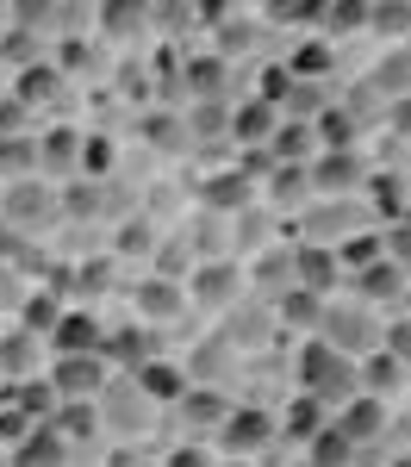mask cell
<instances>
[{
    "label": "cell",
    "mask_w": 411,
    "mask_h": 467,
    "mask_svg": "<svg viewBox=\"0 0 411 467\" xmlns=\"http://www.w3.org/2000/svg\"><path fill=\"white\" fill-rule=\"evenodd\" d=\"M293 380L305 399H318V405H349V399L362 393V380H355V361L336 356L324 337H305L293 356Z\"/></svg>",
    "instance_id": "6da1fadb"
},
{
    "label": "cell",
    "mask_w": 411,
    "mask_h": 467,
    "mask_svg": "<svg viewBox=\"0 0 411 467\" xmlns=\"http://www.w3.org/2000/svg\"><path fill=\"white\" fill-rule=\"evenodd\" d=\"M318 337L331 343L336 356H349V361H362V356H374V349H380V324H374L368 306H324Z\"/></svg>",
    "instance_id": "7a4b0ae2"
},
{
    "label": "cell",
    "mask_w": 411,
    "mask_h": 467,
    "mask_svg": "<svg viewBox=\"0 0 411 467\" xmlns=\"http://www.w3.org/2000/svg\"><path fill=\"white\" fill-rule=\"evenodd\" d=\"M305 175H312V193H324V200H355L368 187V162L355 150H324L305 162Z\"/></svg>",
    "instance_id": "3957f363"
},
{
    "label": "cell",
    "mask_w": 411,
    "mask_h": 467,
    "mask_svg": "<svg viewBox=\"0 0 411 467\" xmlns=\"http://www.w3.org/2000/svg\"><path fill=\"white\" fill-rule=\"evenodd\" d=\"M219 442H224V455H231V462H250V455H262V449L274 442V418H268V411H256V405L224 411Z\"/></svg>",
    "instance_id": "277c9868"
},
{
    "label": "cell",
    "mask_w": 411,
    "mask_h": 467,
    "mask_svg": "<svg viewBox=\"0 0 411 467\" xmlns=\"http://www.w3.org/2000/svg\"><path fill=\"white\" fill-rule=\"evenodd\" d=\"M50 387H57V399H100L112 387V368L100 356H63L50 361Z\"/></svg>",
    "instance_id": "5b68a950"
},
{
    "label": "cell",
    "mask_w": 411,
    "mask_h": 467,
    "mask_svg": "<svg viewBox=\"0 0 411 467\" xmlns=\"http://www.w3.org/2000/svg\"><path fill=\"white\" fill-rule=\"evenodd\" d=\"M250 206H256V181L243 175V169H219V175L200 181V213L237 218V213H250Z\"/></svg>",
    "instance_id": "8992f818"
},
{
    "label": "cell",
    "mask_w": 411,
    "mask_h": 467,
    "mask_svg": "<svg viewBox=\"0 0 411 467\" xmlns=\"http://www.w3.org/2000/svg\"><path fill=\"white\" fill-rule=\"evenodd\" d=\"M293 287L318 293V299H331V293L343 287V268H336L331 244H293Z\"/></svg>",
    "instance_id": "52a82bcc"
},
{
    "label": "cell",
    "mask_w": 411,
    "mask_h": 467,
    "mask_svg": "<svg viewBox=\"0 0 411 467\" xmlns=\"http://www.w3.org/2000/svg\"><path fill=\"white\" fill-rule=\"evenodd\" d=\"M0 213H6L13 231H32V224H50L57 218V193L37 187V181H13V187H0Z\"/></svg>",
    "instance_id": "ba28073f"
},
{
    "label": "cell",
    "mask_w": 411,
    "mask_h": 467,
    "mask_svg": "<svg viewBox=\"0 0 411 467\" xmlns=\"http://www.w3.org/2000/svg\"><path fill=\"white\" fill-rule=\"evenodd\" d=\"M181 287H187L193 306H231L237 287H243V268H237L231 255H224V262H193V275H187Z\"/></svg>",
    "instance_id": "9c48e42d"
},
{
    "label": "cell",
    "mask_w": 411,
    "mask_h": 467,
    "mask_svg": "<svg viewBox=\"0 0 411 467\" xmlns=\"http://www.w3.org/2000/svg\"><path fill=\"white\" fill-rule=\"evenodd\" d=\"M131 306H138L144 324H169V318L187 312V287L181 281H162V275H144V281L131 287Z\"/></svg>",
    "instance_id": "30bf717a"
},
{
    "label": "cell",
    "mask_w": 411,
    "mask_h": 467,
    "mask_svg": "<svg viewBox=\"0 0 411 467\" xmlns=\"http://www.w3.org/2000/svg\"><path fill=\"white\" fill-rule=\"evenodd\" d=\"M44 343L57 349V361H63V356H100L107 330H100V318H94V312H63V318H57V330H50Z\"/></svg>",
    "instance_id": "8fae6325"
},
{
    "label": "cell",
    "mask_w": 411,
    "mask_h": 467,
    "mask_svg": "<svg viewBox=\"0 0 411 467\" xmlns=\"http://www.w3.org/2000/svg\"><path fill=\"white\" fill-rule=\"evenodd\" d=\"M131 387H138V393H144L149 405H181L193 380H187V368H175V361H162V356H156V361H144V368L131 374Z\"/></svg>",
    "instance_id": "7c38bea8"
},
{
    "label": "cell",
    "mask_w": 411,
    "mask_h": 467,
    "mask_svg": "<svg viewBox=\"0 0 411 467\" xmlns=\"http://www.w3.org/2000/svg\"><path fill=\"white\" fill-rule=\"evenodd\" d=\"M406 287H411V275L406 268H393L386 255L380 262H368V268H355V293H362V306H386V299H406Z\"/></svg>",
    "instance_id": "4fadbf2b"
},
{
    "label": "cell",
    "mask_w": 411,
    "mask_h": 467,
    "mask_svg": "<svg viewBox=\"0 0 411 467\" xmlns=\"http://www.w3.org/2000/svg\"><path fill=\"white\" fill-rule=\"evenodd\" d=\"M281 131V112L268 107V100H243V107H231V138L243 150H268V138Z\"/></svg>",
    "instance_id": "5bb4252c"
},
{
    "label": "cell",
    "mask_w": 411,
    "mask_h": 467,
    "mask_svg": "<svg viewBox=\"0 0 411 467\" xmlns=\"http://www.w3.org/2000/svg\"><path fill=\"white\" fill-rule=\"evenodd\" d=\"M336 431L362 449V442H374V436L386 431V405H380V399H368V393H355L349 405H336Z\"/></svg>",
    "instance_id": "9a60e30c"
},
{
    "label": "cell",
    "mask_w": 411,
    "mask_h": 467,
    "mask_svg": "<svg viewBox=\"0 0 411 467\" xmlns=\"http://www.w3.org/2000/svg\"><path fill=\"white\" fill-rule=\"evenodd\" d=\"M100 361H118V368H144V361H156V343H149V330L144 324H125V330H107V343H100Z\"/></svg>",
    "instance_id": "2e32d148"
},
{
    "label": "cell",
    "mask_w": 411,
    "mask_h": 467,
    "mask_svg": "<svg viewBox=\"0 0 411 467\" xmlns=\"http://www.w3.org/2000/svg\"><path fill=\"white\" fill-rule=\"evenodd\" d=\"M355 380H362V393H368V399H380V405H386V399L406 387V361H393L386 349H374V356L355 361Z\"/></svg>",
    "instance_id": "e0dca14e"
},
{
    "label": "cell",
    "mask_w": 411,
    "mask_h": 467,
    "mask_svg": "<svg viewBox=\"0 0 411 467\" xmlns=\"http://www.w3.org/2000/svg\"><path fill=\"white\" fill-rule=\"evenodd\" d=\"M37 169H44V175H69V169H81V131L50 125V131L37 138Z\"/></svg>",
    "instance_id": "ac0fdd59"
},
{
    "label": "cell",
    "mask_w": 411,
    "mask_h": 467,
    "mask_svg": "<svg viewBox=\"0 0 411 467\" xmlns=\"http://www.w3.org/2000/svg\"><path fill=\"white\" fill-rule=\"evenodd\" d=\"M50 431L63 436V442H87V436H100V399H63V405L50 411Z\"/></svg>",
    "instance_id": "d6986e66"
},
{
    "label": "cell",
    "mask_w": 411,
    "mask_h": 467,
    "mask_svg": "<svg viewBox=\"0 0 411 467\" xmlns=\"http://www.w3.org/2000/svg\"><path fill=\"white\" fill-rule=\"evenodd\" d=\"M324 306H331V299H318V293H299V287H287L281 299H274V318L287 324V330H312V337H318V318H324Z\"/></svg>",
    "instance_id": "ffe728a7"
},
{
    "label": "cell",
    "mask_w": 411,
    "mask_h": 467,
    "mask_svg": "<svg viewBox=\"0 0 411 467\" xmlns=\"http://www.w3.org/2000/svg\"><path fill=\"white\" fill-rule=\"evenodd\" d=\"M63 94V69L57 63H32V69H19V88H13V100L32 112V107H44V100H57Z\"/></svg>",
    "instance_id": "44dd1931"
},
{
    "label": "cell",
    "mask_w": 411,
    "mask_h": 467,
    "mask_svg": "<svg viewBox=\"0 0 411 467\" xmlns=\"http://www.w3.org/2000/svg\"><path fill=\"white\" fill-rule=\"evenodd\" d=\"M181 81H187V94H193V100H219L224 81H231V63H224V57H187Z\"/></svg>",
    "instance_id": "7402d4cb"
},
{
    "label": "cell",
    "mask_w": 411,
    "mask_h": 467,
    "mask_svg": "<svg viewBox=\"0 0 411 467\" xmlns=\"http://www.w3.org/2000/svg\"><path fill=\"white\" fill-rule=\"evenodd\" d=\"M63 455H69V442L50 431V424H37V431L13 449V467H63Z\"/></svg>",
    "instance_id": "603a6c76"
},
{
    "label": "cell",
    "mask_w": 411,
    "mask_h": 467,
    "mask_svg": "<svg viewBox=\"0 0 411 467\" xmlns=\"http://www.w3.org/2000/svg\"><path fill=\"white\" fill-rule=\"evenodd\" d=\"M100 418H112V424H125V431H138V424L149 418V399L138 393V387H118V380H112L107 393H100Z\"/></svg>",
    "instance_id": "cb8c5ba5"
},
{
    "label": "cell",
    "mask_w": 411,
    "mask_h": 467,
    "mask_svg": "<svg viewBox=\"0 0 411 467\" xmlns=\"http://www.w3.org/2000/svg\"><path fill=\"white\" fill-rule=\"evenodd\" d=\"M406 200H411V187L399 175H368V213L374 218L399 224V218H406Z\"/></svg>",
    "instance_id": "d4e9b609"
},
{
    "label": "cell",
    "mask_w": 411,
    "mask_h": 467,
    "mask_svg": "<svg viewBox=\"0 0 411 467\" xmlns=\"http://www.w3.org/2000/svg\"><path fill=\"white\" fill-rule=\"evenodd\" d=\"M37 356H44V343H37V337H26V330H6V337H0V374H13V380H32Z\"/></svg>",
    "instance_id": "484cf974"
},
{
    "label": "cell",
    "mask_w": 411,
    "mask_h": 467,
    "mask_svg": "<svg viewBox=\"0 0 411 467\" xmlns=\"http://www.w3.org/2000/svg\"><path fill=\"white\" fill-rule=\"evenodd\" d=\"M250 281L268 293H287L293 287V244H281V250H262L256 262H250Z\"/></svg>",
    "instance_id": "4316f807"
},
{
    "label": "cell",
    "mask_w": 411,
    "mask_h": 467,
    "mask_svg": "<svg viewBox=\"0 0 411 467\" xmlns=\"http://www.w3.org/2000/svg\"><path fill=\"white\" fill-rule=\"evenodd\" d=\"M305 193H312L305 162H274V169H268V200H274V206H305Z\"/></svg>",
    "instance_id": "83f0119b"
},
{
    "label": "cell",
    "mask_w": 411,
    "mask_h": 467,
    "mask_svg": "<svg viewBox=\"0 0 411 467\" xmlns=\"http://www.w3.org/2000/svg\"><path fill=\"white\" fill-rule=\"evenodd\" d=\"M355 462V442L336 431V424H324V431L305 442V467H349Z\"/></svg>",
    "instance_id": "f1b7e54d"
},
{
    "label": "cell",
    "mask_w": 411,
    "mask_h": 467,
    "mask_svg": "<svg viewBox=\"0 0 411 467\" xmlns=\"http://www.w3.org/2000/svg\"><path fill=\"white\" fill-rule=\"evenodd\" d=\"M324 424H331V418H324V405H318V399H305V393H299L293 405H287V418H281L274 431H281V436H293V442H312V436L324 431Z\"/></svg>",
    "instance_id": "f546056e"
},
{
    "label": "cell",
    "mask_w": 411,
    "mask_h": 467,
    "mask_svg": "<svg viewBox=\"0 0 411 467\" xmlns=\"http://www.w3.org/2000/svg\"><path fill=\"white\" fill-rule=\"evenodd\" d=\"M355 131H362V119H349L343 107H324L318 119H312V138L324 150H355Z\"/></svg>",
    "instance_id": "4dcf8cb0"
},
{
    "label": "cell",
    "mask_w": 411,
    "mask_h": 467,
    "mask_svg": "<svg viewBox=\"0 0 411 467\" xmlns=\"http://www.w3.org/2000/svg\"><path fill=\"white\" fill-rule=\"evenodd\" d=\"M312 144H318V138H312V125L281 119V131L268 138V156H274V162H312Z\"/></svg>",
    "instance_id": "1f68e13d"
},
{
    "label": "cell",
    "mask_w": 411,
    "mask_h": 467,
    "mask_svg": "<svg viewBox=\"0 0 411 467\" xmlns=\"http://www.w3.org/2000/svg\"><path fill=\"white\" fill-rule=\"evenodd\" d=\"M156 224L149 218H125L118 224V244H112V262H138V255H156Z\"/></svg>",
    "instance_id": "d6a6232c"
},
{
    "label": "cell",
    "mask_w": 411,
    "mask_h": 467,
    "mask_svg": "<svg viewBox=\"0 0 411 467\" xmlns=\"http://www.w3.org/2000/svg\"><path fill=\"white\" fill-rule=\"evenodd\" d=\"M57 318H63V306H57V293H26V306H19V330L26 337H50L57 330Z\"/></svg>",
    "instance_id": "836d02e7"
},
{
    "label": "cell",
    "mask_w": 411,
    "mask_h": 467,
    "mask_svg": "<svg viewBox=\"0 0 411 467\" xmlns=\"http://www.w3.org/2000/svg\"><path fill=\"white\" fill-rule=\"evenodd\" d=\"M57 405H63V399H57V387H50V380H13V411H26V418H44V424H50V411H57Z\"/></svg>",
    "instance_id": "e575fe53"
},
{
    "label": "cell",
    "mask_w": 411,
    "mask_h": 467,
    "mask_svg": "<svg viewBox=\"0 0 411 467\" xmlns=\"http://www.w3.org/2000/svg\"><path fill=\"white\" fill-rule=\"evenodd\" d=\"M181 125H187V138H193V144H212V138H224V131H231V107H219V100H200V107L187 112Z\"/></svg>",
    "instance_id": "d590c367"
},
{
    "label": "cell",
    "mask_w": 411,
    "mask_h": 467,
    "mask_svg": "<svg viewBox=\"0 0 411 467\" xmlns=\"http://www.w3.org/2000/svg\"><path fill=\"white\" fill-rule=\"evenodd\" d=\"M32 169H37V138H26V131L19 138H0V181L6 187L19 175H32Z\"/></svg>",
    "instance_id": "8d00e7d4"
},
{
    "label": "cell",
    "mask_w": 411,
    "mask_h": 467,
    "mask_svg": "<svg viewBox=\"0 0 411 467\" xmlns=\"http://www.w3.org/2000/svg\"><path fill=\"white\" fill-rule=\"evenodd\" d=\"M380 255H386V237H380V231H355V237L336 244V268H368Z\"/></svg>",
    "instance_id": "74e56055"
},
{
    "label": "cell",
    "mask_w": 411,
    "mask_h": 467,
    "mask_svg": "<svg viewBox=\"0 0 411 467\" xmlns=\"http://www.w3.org/2000/svg\"><path fill=\"white\" fill-rule=\"evenodd\" d=\"M144 6H138V0H107V6H100V32L107 37H131V32H144Z\"/></svg>",
    "instance_id": "f35d334b"
},
{
    "label": "cell",
    "mask_w": 411,
    "mask_h": 467,
    "mask_svg": "<svg viewBox=\"0 0 411 467\" xmlns=\"http://www.w3.org/2000/svg\"><path fill=\"white\" fill-rule=\"evenodd\" d=\"M281 69L293 75V81H318V75L331 69V44H324V37H312V44H299L293 57L281 63Z\"/></svg>",
    "instance_id": "ab89813d"
},
{
    "label": "cell",
    "mask_w": 411,
    "mask_h": 467,
    "mask_svg": "<svg viewBox=\"0 0 411 467\" xmlns=\"http://www.w3.org/2000/svg\"><path fill=\"white\" fill-rule=\"evenodd\" d=\"M138 131H144V144H156V150H175V144H187V125L175 119V112H156V107H149L144 119H138Z\"/></svg>",
    "instance_id": "60d3db41"
},
{
    "label": "cell",
    "mask_w": 411,
    "mask_h": 467,
    "mask_svg": "<svg viewBox=\"0 0 411 467\" xmlns=\"http://www.w3.org/2000/svg\"><path fill=\"white\" fill-rule=\"evenodd\" d=\"M0 57H6V63H19V69H32V63H44V37H32V32H19V26H13V32L0 37Z\"/></svg>",
    "instance_id": "b9f144b4"
},
{
    "label": "cell",
    "mask_w": 411,
    "mask_h": 467,
    "mask_svg": "<svg viewBox=\"0 0 411 467\" xmlns=\"http://www.w3.org/2000/svg\"><path fill=\"white\" fill-rule=\"evenodd\" d=\"M100 206H107V193H100L94 181H81V187H69V193L57 200V213H69V218H100Z\"/></svg>",
    "instance_id": "7bdbcfd3"
},
{
    "label": "cell",
    "mask_w": 411,
    "mask_h": 467,
    "mask_svg": "<svg viewBox=\"0 0 411 467\" xmlns=\"http://www.w3.org/2000/svg\"><path fill=\"white\" fill-rule=\"evenodd\" d=\"M181 411L193 418V424H224V411H231V405H224L212 387H193V393L181 399Z\"/></svg>",
    "instance_id": "ee69618b"
},
{
    "label": "cell",
    "mask_w": 411,
    "mask_h": 467,
    "mask_svg": "<svg viewBox=\"0 0 411 467\" xmlns=\"http://www.w3.org/2000/svg\"><path fill=\"white\" fill-rule=\"evenodd\" d=\"M268 330H274L268 312H237V318H231V349H243V343L256 349V343H268Z\"/></svg>",
    "instance_id": "f6af8a7d"
},
{
    "label": "cell",
    "mask_w": 411,
    "mask_h": 467,
    "mask_svg": "<svg viewBox=\"0 0 411 467\" xmlns=\"http://www.w3.org/2000/svg\"><path fill=\"white\" fill-rule=\"evenodd\" d=\"M219 26H224V32H219V57H224V63H231L237 50H250V37H256V19H231V13H224Z\"/></svg>",
    "instance_id": "bcb514c9"
},
{
    "label": "cell",
    "mask_w": 411,
    "mask_h": 467,
    "mask_svg": "<svg viewBox=\"0 0 411 467\" xmlns=\"http://www.w3.org/2000/svg\"><path fill=\"white\" fill-rule=\"evenodd\" d=\"M368 26L386 37H411V6H368Z\"/></svg>",
    "instance_id": "7dc6e473"
},
{
    "label": "cell",
    "mask_w": 411,
    "mask_h": 467,
    "mask_svg": "<svg viewBox=\"0 0 411 467\" xmlns=\"http://www.w3.org/2000/svg\"><path fill=\"white\" fill-rule=\"evenodd\" d=\"M107 287H112V255L107 262H81V268H75V293H94V299H100Z\"/></svg>",
    "instance_id": "c3c4849f"
},
{
    "label": "cell",
    "mask_w": 411,
    "mask_h": 467,
    "mask_svg": "<svg viewBox=\"0 0 411 467\" xmlns=\"http://www.w3.org/2000/svg\"><path fill=\"white\" fill-rule=\"evenodd\" d=\"M380 237H386V262H393V268H406V275H411V224H386Z\"/></svg>",
    "instance_id": "681fc988"
},
{
    "label": "cell",
    "mask_w": 411,
    "mask_h": 467,
    "mask_svg": "<svg viewBox=\"0 0 411 467\" xmlns=\"http://www.w3.org/2000/svg\"><path fill=\"white\" fill-rule=\"evenodd\" d=\"M380 349H386L393 361H406V368H411V318L386 324V330H380Z\"/></svg>",
    "instance_id": "f907efd6"
},
{
    "label": "cell",
    "mask_w": 411,
    "mask_h": 467,
    "mask_svg": "<svg viewBox=\"0 0 411 467\" xmlns=\"http://www.w3.org/2000/svg\"><path fill=\"white\" fill-rule=\"evenodd\" d=\"M237 244H243V250H262V244H268V218H262L256 206L237 213Z\"/></svg>",
    "instance_id": "816d5d0a"
},
{
    "label": "cell",
    "mask_w": 411,
    "mask_h": 467,
    "mask_svg": "<svg viewBox=\"0 0 411 467\" xmlns=\"http://www.w3.org/2000/svg\"><path fill=\"white\" fill-rule=\"evenodd\" d=\"M81 169H87V175H107L112 169V144L107 138H81Z\"/></svg>",
    "instance_id": "f5cc1de1"
},
{
    "label": "cell",
    "mask_w": 411,
    "mask_h": 467,
    "mask_svg": "<svg viewBox=\"0 0 411 467\" xmlns=\"http://www.w3.org/2000/svg\"><path fill=\"white\" fill-rule=\"evenodd\" d=\"M318 19H324L331 32H355V26H368V6H324Z\"/></svg>",
    "instance_id": "db71d44e"
},
{
    "label": "cell",
    "mask_w": 411,
    "mask_h": 467,
    "mask_svg": "<svg viewBox=\"0 0 411 467\" xmlns=\"http://www.w3.org/2000/svg\"><path fill=\"white\" fill-rule=\"evenodd\" d=\"M37 424L32 418H26V411H13V405H6V411H0V442H13V449H19V442H26V436H32Z\"/></svg>",
    "instance_id": "11a10c76"
},
{
    "label": "cell",
    "mask_w": 411,
    "mask_h": 467,
    "mask_svg": "<svg viewBox=\"0 0 411 467\" xmlns=\"http://www.w3.org/2000/svg\"><path fill=\"white\" fill-rule=\"evenodd\" d=\"M386 125H393L399 138H411V94L406 100H386Z\"/></svg>",
    "instance_id": "9f6ffc18"
},
{
    "label": "cell",
    "mask_w": 411,
    "mask_h": 467,
    "mask_svg": "<svg viewBox=\"0 0 411 467\" xmlns=\"http://www.w3.org/2000/svg\"><path fill=\"white\" fill-rule=\"evenodd\" d=\"M87 63H94V50H87L81 37H69V44H63V63H57V69H87Z\"/></svg>",
    "instance_id": "6f0895ef"
},
{
    "label": "cell",
    "mask_w": 411,
    "mask_h": 467,
    "mask_svg": "<svg viewBox=\"0 0 411 467\" xmlns=\"http://www.w3.org/2000/svg\"><path fill=\"white\" fill-rule=\"evenodd\" d=\"M224 361H231V356H224L219 343H212V349H200V361H193V374H224ZM193 374H187V380H193Z\"/></svg>",
    "instance_id": "680465c9"
},
{
    "label": "cell",
    "mask_w": 411,
    "mask_h": 467,
    "mask_svg": "<svg viewBox=\"0 0 411 467\" xmlns=\"http://www.w3.org/2000/svg\"><path fill=\"white\" fill-rule=\"evenodd\" d=\"M0 306H26V293H19V275H13V268H0Z\"/></svg>",
    "instance_id": "91938a15"
},
{
    "label": "cell",
    "mask_w": 411,
    "mask_h": 467,
    "mask_svg": "<svg viewBox=\"0 0 411 467\" xmlns=\"http://www.w3.org/2000/svg\"><path fill=\"white\" fill-rule=\"evenodd\" d=\"M169 467H212V462H206L200 449H175V455H169Z\"/></svg>",
    "instance_id": "94428289"
},
{
    "label": "cell",
    "mask_w": 411,
    "mask_h": 467,
    "mask_svg": "<svg viewBox=\"0 0 411 467\" xmlns=\"http://www.w3.org/2000/svg\"><path fill=\"white\" fill-rule=\"evenodd\" d=\"M399 224H411V200H406V218H399Z\"/></svg>",
    "instance_id": "6125c7cd"
},
{
    "label": "cell",
    "mask_w": 411,
    "mask_h": 467,
    "mask_svg": "<svg viewBox=\"0 0 411 467\" xmlns=\"http://www.w3.org/2000/svg\"><path fill=\"white\" fill-rule=\"evenodd\" d=\"M224 467H250V462H224Z\"/></svg>",
    "instance_id": "be15d7a7"
},
{
    "label": "cell",
    "mask_w": 411,
    "mask_h": 467,
    "mask_svg": "<svg viewBox=\"0 0 411 467\" xmlns=\"http://www.w3.org/2000/svg\"><path fill=\"white\" fill-rule=\"evenodd\" d=\"M393 467H411V462H393Z\"/></svg>",
    "instance_id": "e7e4bbea"
},
{
    "label": "cell",
    "mask_w": 411,
    "mask_h": 467,
    "mask_svg": "<svg viewBox=\"0 0 411 467\" xmlns=\"http://www.w3.org/2000/svg\"><path fill=\"white\" fill-rule=\"evenodd\" d=\"M406 306H411V287H406Z\"/></svg>",
    "instance_id": "03108f58"
},
{
    "label": "cell",
    "mask_w": 411,
    "mask_h": 467,
    "mask_svg": "<svg viewBox=\"0 0 411 467\" xmlns=\"http://www.w3.org/2000/svg\"><path fill=\"white\" fill-rule=\"evenodd\" d=\"M0 467H6V455H0Z\"/></svg>",
    "instance_id": "003e7915"
}]
</instances>
